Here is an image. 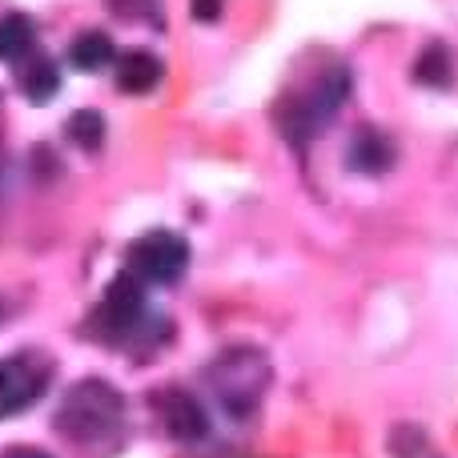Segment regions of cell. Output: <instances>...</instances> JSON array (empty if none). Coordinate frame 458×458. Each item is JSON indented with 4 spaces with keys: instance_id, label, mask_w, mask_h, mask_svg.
<instances>
[{
    "instance_id": "5bb4252c",
    "label": "cell",
    "mask_w": 458,
    "mask_h": 458,
    "mask_svg": "<svg viewBox=\"0 0 458 458\" xmlns=\"http://www.w3.org/2000/svg\"><path fill=\"white\" fill-rule=\"evenodd\" d=\"M414 77L427 81V85H446V77H451V56H446V48L430 45L427 53H422V61L414 64Z\"/></svg>"
},
{
    "instance_id": "8fae6325",
    "label": "cell",
    "mask_w": 458,
    "mask_h": 458,
    "mask_svg": "<svg viewBox=\"0 0 458 458\" xmlns=\"http://www.w3.org/2000/svg\"><path fill=\"white\" fill-rule=\"evenodd\" d=\"M69 61H72V69H81V72H97V69H105V64L113 61V37L109 32H81L77 40L69 45Z\"/></svg>"
},
{
    "instance_id": "2e32d148",
    "label": "cell",
    "mask_w": 458,
    "mask_h": 458,
    "mask_svg": "<svg viewBox=\"0 0 458 458\" xmlns=\"http://www.w3.org/2000/svg\"><path fill=\"white\" fill-rule=\"evenodd\" d=\"M222 8H225V0H190L193 21H201V24H214L222 16Z\"/></svg>"
},
{
    "instance_id": "5b68a950",
    "label": "cell",
    "mask_w": 458,
    "mask_h": 458,
    "mask_svg": "<svg viewBox=\"0 0 458 458\" xmlns=\"http://www.w3.org/2000/svg\"><path fill=\"white\" fill-rule=\"evenodd\" d=\"M145 322V282H137L133 274H117L113 285L105 290L101 306H97V330L105 338H125Z\"/></svg>"
},
{
    "instance_id": "6da1fadb",
    "label": "cell",
    "mask_w": 458,
    "mask_h": 458,
    "mask_svg": "<svg viewBox=\"0 0 458 458\" xmlns=\"http://www.w3.org/2000/svg\"><path fill=\"white\" fill-rule=\"evenodd\" d=\"M121 422H125V398L105 378L77 382L61 398V411H56V430L89 454L109 451L121 435Z\"/></svg>"
},
{
    "instance_id": "277c9868",
    "label": "cell",
    "mask_w": 458,
    "mask_h": 458,
    "mask_svg": "<svg viewBox=\"0 0 458 458\" xmlns=\"http://www.w3.org/2000/svg\"><path fill=\"white\" fill-rule=\"evenodd\" d=\"M185 266H190V245L182 233H169V229H153V233L137 237L129 250V274L145 285L177 282Z\"/></svg>"
},
{
    "instance_id": "9a60e30c",
    "label": "cell",
    "mask_w": 458,
    "mask_h": 458,
    "mask_svg": "<svg viewBox=\"0 0 458 458\" xmlns=\"http://www.w3.org/2000/svg\"><path fill=\"white\" fill-rule=\"evenodd\" d=\"M113 13L125 16V21H149L161 24V0H109Z\"/></svg>"
},
{
    "instance_id": "52a82bcc",
    "label": "cell",
    "mask_w": 458,
    "mask_h": 458,
    "mask_svg": "<svg viewBox=\"0 0 458 458\" xmlns=\"http://www.w3.org/2000/svg\"><path fill=\"white\" fill-rule=\"evenodd\" d=\"M161 427L174 443H201L209 435V414L185 390H165L161 394Z\"/></svg>"
},
{
    "instance_id": "e0dca14e",
    "label": "cell",
    "mask_w": 458,
    "mask_h": 458,
    "mask_svg": "<svg viewBox=\"0 0 458 458\" xmlns=\"http://www.w3.org/2000/svg\"><path fill=\"white\" fill-rule=\"evenodd\" d=\"M0 458H53L48 451H37V446H13V451H4Z\"/></svg>"
},
{
    "instance_id": "7c38bea8",
    "label": "cell",
    "mask_w": 458,
    "mask_h": 458,
    "mask_svg": "<svg viewBox=\"0 0 458 458\" xmlns=\"http://www.w3.org/2000/svg\"><path fill=\"white\" fill-rule=\"evenodd\" d=\"M32 40H37V32H32L29 16H21V13L4 16V21H0V61H4V64L29 61Z\"/></svg>"
},
{
    "instance_id": "7a4b0ae2",
    "label": "cell",
    "mask_w": 458,
    "mask_h": 458,
    "mask_svg": "<svg viewBox=\"0 0 458 458\" xmlns=\"http://www.w3.org/2000/svg\"><path fill=\"white\" fill-rule=\"evenodd\" d=\"M209 386H214L217 403L225 406L233 419L253 414V406L261 403L269 386V362L261 350L250 346H233L209 366Z\"/></svg>"
},
{
    "instance_id": "8992f818",
    "label": "cell",
    "mask_w": 458,
    "mask_h": 458,
    "mask_svg": "<svg viewBox=\"0 0 458 458\" xmlns=\"http://www.w3.org/2000/svg\"><path fill=\"white\" fill-rule=\"evenodd\" d=\"M48 390V366L37 354H13L0 362V414H21Z\"/></svg>"
},
{
    "instance_id": "3957f363",
    "label": "cell",
    "mask_w": 458,
    "mask_h": 458,
    "mask_svg": "<svg viewBox=\"0 0 458 458\" xmlns=\"http://www.w3.org/2000/svg\"><path fill=\"white\" fill-rule=\"evenodd\" d=\"M350 97V72L346 69H330L326 77H318V85L306 97H293L277 109V125L290 137L293 145H301L306 137H314L334 113L342 109V101Z\"/></svg>"
},
{
    "instance_id": "4fadbf2b",
    "label": "cell",
    "mask_w": 458,
    "mask_h": 458,
    "mask_svg": "<svg viewBox=\"0 0 458 458\" xmlns=\"http://www.w3.org/2000/svg\"><path fill=\"white\" fill-rule=\"evenodd\" d=\"M64 133H69V141H77L81 149L97 153L105 141V117L97 109H81L69 117V125H64Z\"/></svg>"
},
{
    "instance_id": "9c48e42d",
    "label": "cell",
    "mask_w": 458,
    "mask_h": 458,
    "mask_svg": "<svg viewBox=\"0 0 458 458\" xmlns=\"http://www.w3.org/2000/svg\"><path fill=\"white\" fill-rule=\"evenodd\" d=\"M350 165L358 174H382V169L394 165V149H390V141L378 129H362L354 137V145H350Z\"/></svg>"
},
{
    "instance_id": "ba28073f",
    "label": "cell",
    "mask_w": 458,
    "mask_h": 458,
    "mask_svg": "<svg viewBox=\"0 0 458 458\" xmlns=\"http://www.w3.org/2000/svg\"><path fill=\"white\" fill-rule=\"evenodd\" d=\"M161 77H165V64H161L153 53H145V48H129V53L117 56V89L121 93L145 97L161 85Z\"/></svg>"
},
{
    "instance_id": "30bf717a",
    "label": "cell",
    "mask_w": 458,
    "mask_h": 458,
    "mask_svg": "<svg viewBox=\"0 0 458 458\" xmlns=\"http://www.w3.org/2000/svg\"><path fill=\"white\" fill-rule=\"evenodd\" d=\"M21 93L29 97L32 105H45L61 93V72H56V64L48 61V56H32L21 69Z\"/></svg>"
}]
</instances>
